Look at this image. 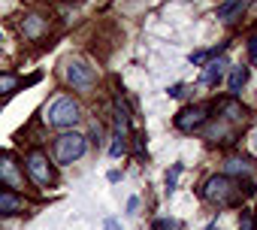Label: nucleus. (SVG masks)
Instances as JSON below:
<instances>
[{"mask_svg": "<svg viewBox=\"0 0 257 230\" xmlns=\"http://www.w3.org/2000/svg\"><path fill=\"white\" fill-rule=\"evenodd\" d=\"M55 167H58V164L52 161V155H49L43 146H31V149L22 155V170H25V176H28V185H34V188H40V191L55 188V182H58Z\"/></svg>", "mask_w": 257, "mask_h": 230, "instance_id": "obj_1", "label": "nucleus"}, {"mask_svg": "<svg viewBox=\"0 0 257 230\" xmlns=\"http://www.w3.org/2000/svg\"><path fill=\"white\" fill-rule=\"evenodd\" d=\"M82 122V106L73 94H58L43 106V125L55 131H76Z\"/></svg>", "mask_w": 257, "mask_h": 230, "instance_id": "obj_2", "label": "nucleus"}, {"mask_svg": "<svg viewBox=\"0 0 257 230\" xmlns=\"http://www.w3.org/2000/svg\"><path fill=\"white\" fill-rule=\"evenodd\" d=\"M85 152H88V137L79 131H61L52 140V161L58 167H70V164L82 161Z\"/></svg>", "mask_w": 257, "mask_h": 230, "instance_id": "obj_3", "label": "nucleus"}, {"mask_svg": "<svg viewBox=\"0 0 257 230\" xmlns=\"http://www.w3.org/2000/svg\"><path fill=\"white\" fill-rule=\"evenodd\" d=\"M239 194H242L239 182L230 179V176H224V173L221 176H209L203 182V200H209L215 206H233L239 200Z\"/></svg>", "mask_w": 257, "mask_h": 230, "instance_id": "obj_4", "label": "nucleus"}, {"mask_svg": "<svg viewBox=\"0 0 257 230\" xmlns=\"http://www.w3.org/2000/svg\"><path fill=\"white\" fill-rule=\"evenodd\" d=\"M64 79H67V85L73 91L91 94L94 85H97V70L88 61H82V58H70V61H64Z\"/></svg>", "mask_w": 257, "mask_h": 230, "instance_id": "obj_5", "label": "nucleus"}, {"mask_svg": "<svg viewBox=\"0 0 257 230\" xmlns=\"http://www.w3.org/2000/svg\"><path fill=\"white\" fill-rule=\"evenodd\" d=\"M28 185V176L22 170V158L10 149L0 152V188H7V191H25Z\"/></svg>", "mask_w": 257, "mask_h": 230, "instance_id": "obj_6", "label": "nucleus"}, {"mask_svg": "<svg viewBox=\"0 0 257 230\" xmlns=\"http://www.w3.org/2000/svg\"><path fill=\"white\" fill-rule=\"evenodd\" d=\"M209 119H212V106L209 103H191V106H185V109L176 112L173 125L182 134H194V131H203L209 125Z\"/></svg>", "mask_w": 257, "mask_h": 230, "instance_id": "obj_7", "label": "nucleus"}, {"mask_svg": "<svg viewBox=\"0 0 257 230\" xmlns=\"http://www.w3.org/2000/svg\"><path fill=\"white\" fill-rule=\"evenodd\" d=\"M19 31H22V37H25L28 43H40V40L49 37L52 19L43 16V13H25V16L19 19Z\"/></svg>", "mask_w": 257, "mask_h": 230, "instance_id": "obj_8", "label": "nucleus"}, {"mask_svg": "<svg viewBox=\"0 0 257 230\" xmlns=\"http://www.w3.org/2000/svg\"><path fill=\"white\" fill-rule=\"evenodd\" d=\"M224 176L236 179L239 185H242V182H257L254 164H251L248 158H227V161H224Z\"/></svg>", "mask_w": 257, "mask_h": 230, "instance_id": "obj_9", "label": "nucleus"}, {"mask_svg": "<svg viewBox=\"0 0 257 230\" xmlns=\"http://www.w3.org/2000/svg\"><path fill=\"white\" fill-rule=\"evenodd\" d=\"M203 137H206L209 143H224V146L236 143V131H233V125L224 122V119H218V122L209 119V125L203 128Z\"/></svg>", "mask_w": 257, "mask_h": 230, "instance_id": "obj_10", "label": "nucleus"}, {"mask_svg": "<svg viewBox=\"0 0 257 230\" xmlns=\"http://www.w3.org/2000/svg\"><path fill=\"white\" fill-rule=\"evenodd\" d=\"M25 212V197L22 191H0V218H13V215H22Z\"/></svg>", "mask_w": 257, "mask_h": 230, "instance_id": "obj_11", "label": "nucleus"}, {"mask_svg": "<svg viewBox=\"0 0 257 230\" xmlns=\"http://www.w3.org/2000/svg\"><path fill=\"white\" fill-rule=\"evenodd\" d=\"M224 76H227V58H218V61H209V64L203 67L200 82H203L206 88H218V85L224 82Z\"/></svg>", "mask_w": 257, "mask_h": 230, "instance_id": "obj_12", "label": "nucleus"}, {"mask_svg": "<svg viewBox=\"0 0 257 230\" xmlns=\"http://www.w3.org/2000/svg\"><path fill=\"white\" fill-rule=\"evenodd\" d=\"M218 109H221L218 119H224V122H230V125H242V122H245V106H239V97H224V100H218Z\"/></svg>", "mask_w": 257, "mask_h": 230, "instance_id": "obj_13", "label": "nucleus"}, {"mask_svg": "<svg viewBox=\"0 0 257 230\" xmlns=\"http://www.w3.org/2000/svg\"><path fill=\"white\" fill-rule=\"evenodd\" d=\"M248 4L251 0H224V4H218V22H224V25H233L236 19H242V13L248 10Z\"/></svg>", "mask_w": 257, "mask_h": 230, "instance_id": "obj_14", "label": "nucleus"}, {"mask_svg": "<svg viewBox=\"0 0 257 230\" xmlns=\"http://www.w3.org/2000/svg\"><path fill=\"white\" fill-rule=\"evenodd\" d=\"M245 85H248V64L230 67V76H227V91H230V97H239Z\"/></svg>", "mask_w": 257, "mask_h": 230, "instance_id": "obj_15", "label": "nucleus"}, {"mask_svg": "<svg viewBox=\"0 0 257 230\" xmlns=\"http://www.w3.org/2000/svg\"><path fill=\"white\" fill-rule=\"evenodd\" d=\"M16 91H22V79L16 73H0V97H13Z\"/></svg>", "mask_w": 257, "mask_h": 230, "instance_id": "obj_16", "label": "nucleus"}, {"mask_svg": "<svg viewBox=\"0 0 257 230\" xmlns=\"http://www.w3.org/2000/svg\"><path fill=\"white\" fill-rule=\"evenodd\" d=\"M218 52H224V43H218V46H212V49H200V52H191V58H188V61H191L194 67H206V64H209V61H212Z\"/></svg>", "mask_w": 257, "mask_h": 230, "instance_id": "obj_17", "label": "nucleus"}, {"mask_svg": "<svg viewBox=\"0 0 257 230\" xmlns=\"http://www.w3.org/2000/svg\"><path fill=\"white\" fill-rule=\"evenodd\" d=\"M127 149H131V140H127V134L115 131V134H112V143H109V155H112V158H124Z\"/></svg>", "mask_w": 257, "mask_h": 230, "instance_id": "obj_18", "label": "nucleus"}, {"mask_svg": "<svg viewBox=\"0 0 257 230\" xmlns=\"http://www.w3.org/2000/svg\"><path fill=\"white\" fill-rule=\"evenodd\" d=\"M182 170H185L182 164H173V170L167 173V191H173V188H176V182H179V176H182Z\"/></svg>", "mask_w": 257, "mask_h": 230, "instance_id": "obj_19", "label": "nucleus"}, {"mask_svg": "<svg viewBox=\"0 0 257 230\" xmlns=\"http://www.w3.org/2000/svg\"><path fill=\"white\" fill-rule=\"evenodd\" d=\"M248 58H251V67H257V40H248Z\"/></svg>", "mask_w": 257, "mask_h": 230, "instance_id": "obj_20", "label": "nucleus"}, {"mask_svg": "<svg viewBox=\"0 0 257 230\" xmlns=\"http://www.w3.org/2000/svg\"><path fill=\"white\" fill-rule=\"evenodd\" d=\"M167 94H170V97H182V94H185V82H176L173 88H167Z\"/></svg>", "mask_w": 257, "mask_h": 230, "instance_id": "obj_21", "label": "nucleus"}, {"mask_svg": "<svg viewBox=\"0 0 257 230\" xmlns=\"http://www.w3.org/2000/svg\"><path fill=\"white\" fill-rule=\"evenodd\" d=\"M103 230H121V224H118L115 218H106V221H103Z\"/></svg>", "mask_w": 257, "mask_h": 230, "instance_id": "obj_22", "label": "nucleus"}, {"mask_svg": "<svg viewBox=\"0 0 257 230\" xmlns=\"http://www.w3.org/2000/svg\"><path fill=\"white\" fill-rule=\"evenodd\" d=\"M155 230H173V221L161 218V221H155Z\"/></svg>", "mask_w": 257, "mask_h": 230, "instance_id": "obj_23", "label": "nucleus"}, {"mask_svg": "<svg viewBox=\"0 0 257 230\" xmlns=\"http://www.w3.org/2000/svg\"><path fill=\"white\" fill-rule=\"evenodd\" d=\"M239 230H254V218H251V215H245V218H242V224H239Z\"/></svg>", "mask_w": 257, "mask_h": 230, "instance_id": "obj_24", "label": "nucleus"}, {"mask_svg": "<svg viewBox=\"0 0 257 230\" xmlns=\"http://www.w3.org/2000/svg\"><path fill=\"white\" fill-rule=\"evenodd\" d=\"M137 206H140V200H137V197L127 200V215H137Z\"/></svg>", "mask_w": 257, "mask_h": 230, "instance_id": "obj_25", "label": "nucleus"}, {"mask_svg": "<svg viewBox=\"0 0 257 230\" xmlns=\"http://www.w3.org/2000/svg\"><path fill=\"white\" fill-rule=\"evenodd\" d=\"M254 227H257V218H254Z\"/></svg>", "mask_w": 257, "mask_h": 230, "instance_id": "obj_26", "label": "nucleus"}]
</instances>
